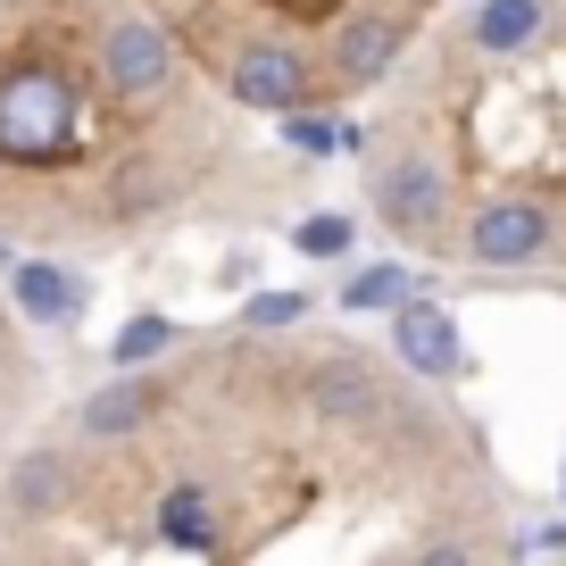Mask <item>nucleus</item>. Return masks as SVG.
I'll return each mask as SVG.
<instances>
[{"label": "nucleus", "mask_w": 566, "mask_h": 566, "mask_svg": "<svg viewBox=\"0 0 566 566\" xmlns=\"http://www.w3.org/2000/svg\"><path fill=\"white\" fill-rule=\"evenodd\" d=\"M67 500L125 558H342L500 566L525 549V492L483 424L417 358L334 325H233L92 384L51 433Z\"/></svg>", "instance_id": "obj_1"}, {"label": "nucleus", "mask_w": 566, "mask_h": 566, "mask_svg": "<svg viewBox=\"0 0 566 566\" xmlns=\"http://www.w3.org/2000/svg\"><path fill=\"white\" fill-rule=\"evenodd\" d=\"M308 192V159L259 142L159 0H0V233L292 226Z\"/></svg>", "instance_id": "obj_2"}, {"label": "nucleus", "mask_w": 566, "mask_h": 566, "mask_svg": "<svg viewBox=\"0 0 566 566\" xmlns=\"http://www.w3.org/2000/svg\"><path fill=\"white\" fill-rule=\"evenodd\" d=\"M350 150L400 259L566 283V0H442Z\"/></svg>", "instance_id": "obj_3"}, {"label": "nucleus", "mask_w": 566, "mask_h": 566, "mask_svg": "<svg viewBox=\"0 0 566 566\" xmlns=\"http://www.w3.org/2000/svg\"><path fill=\"white\" fill-rule=\"evenodd\" d=\"M184 51L250 117H342L400 51L442 18V0H159Z\"/></svg>", "instance_id": "obj_4"}, {"label": "nucleus", "mask_w": 566, "mask_h": 566, "mask_svg": "<svg viewBox=\"0 0 566 566\" xmlns=\"http://www.w3.org/2000/svg\"><path fill=\"white\" fill-rule=\"evenodd\" d=\"M9 308L25 325H75L84 317V275H67L59 259H18L9 266Z\"/></svg>", "instance_id": "obj_5"}, {"label": "nucleus", "mask_w": 566, "mask_h": 566, "mask_svg": "<svg viewBox=\"0 0 566 566\" xmlns=\"http://www.w3.org/2000/svg\"><path fill=\"white\" fill-rule=\"evenodd\" d=\"M159 350H176V325H167V317H134L108 358H117V367H142V358H159Z\"/></svg>", "instance_id": "obj_6"}, {"label": "nucleus", "mask_w": 566, "mask_h": 566, "mask_svg": "<svg viewBox=\"0 0 566 566\" xmlns=\"http://www.w3.org/2000/svg\"><path fill=\"white\" fill-rule=\"evenodd\" d=\"M342 242H350V226H342V217H317V226H301V250H308V259H334Z\"/></svg>", "instance_id": "obj_7"}, {"label": "nucleus", "mask_w": 566, "mask_h": 566, "mask_svg": "<svg viewBox=\"0 0 566 566\" xmlns=\"http://www.w3.org/2000/svg\"><path fill=\"white\" fill-rule=\"evenodd\" d=\"M25 384V358H18V325H9V308H0V391Z\"/></svg>", "instance_id": "obj_8"}]
</instances>
